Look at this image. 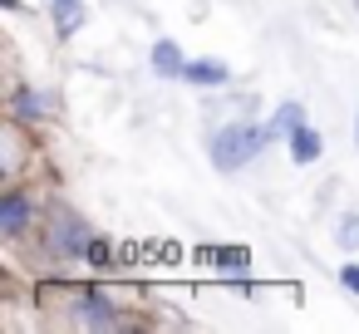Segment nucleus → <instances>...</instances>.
Returning a JSON list of instances; mask_svg holds the SVG:
<instances>
[{"label":"nucleus","mask_w":359,"mask_h":334,"mask_svg":"<svg viewBox=\"0 0 359 334\" xmlns=\"http://www.w3.org/2000/svg\"><path fill=\"white\" fill-rule=\"evenodd\" d=\"M300 123H305V109H300V104H280V109L271 113V123H266V128H271V138H290Z\"/></svg>","instance_id":"7"},{"label":"nucleus","mask_w":359,"mask_h":334,"mask_svg":"<svg viewBox=\"0 0 359 334\" xmlns=\"http://www.w3.org/2000/svg\"><path fill=\"white\" fill-rule=\"evenodd\" d=\"M271 143V128H261V123H226V128H217L212 133V167L217 172H241L246 162H256V153Z\"/></svg>","instance_id":"1"},{"label":"nucleus","mask_w":359,"mask_h":334,"mask_svg":"<svg viewBox=\"0 0 359 334\" xmlns=\"http://www.w3.org/2000/svg\"><path fill=\"white\" fill-rule=\"evenodd\" d=\"M182 79H187V84H226V79H231V69H226L222 60H187Z\"/></svg>","instance_id":"4"},{"label":"nucleus","mask_w":359,"mask_h":334,"mask_svg":"<svg viewBox=\"0 0 359 334\" xmlns=\"http://www.w3.org/2000/svg\"><path fill=\"white\" fill-rule=\"evenodd\" d=\"M50 15H55V30L69 40L79 30V20H84V6H79V0H50Z\"/></svg>","instance_id":"6"},{"label":"nucleus","mask_w":359,"mask_h":334,"mask_svg":"<svg viewBox=\"0 0 359 334\" xmlns=\"http://www.w3.org/2000/svg\"><path fill=\"white\" fill-rule=\"evenodd\" d=\"M0 226H6V236H20L30 226V202L25 192H6L0 197Z\"/></svg>","instance_id":"2"},{"label":"nucleus","mask_w":359,"mask_h":334,"mask_svg":"<svg viewBox=\"0 0 359 334\" xmlns=\"http://www.w3.org/2000/svg\"><path fill=\"white\" fill-rule=\"evenodd\" d=\"M153 69H158L163 79H182L187 60H182V50H177L172 40H158V45H153Z\"/></svg>","instance_id":"3"},{"label":"nucleus","mask_w":359,"mask_h":334,"mask_svg":"<svg viewBox=\"0 0 359 334\" xmlns=\"http://www.w3.org/2000/svg\"><path fill=\"white\" fill-rule=\"evenodd\" d=\"M339 285L359 295V265H339Z\"/></svg>","instance_id":"11"},{"label":"nucleus","mask_w":359,"mask_h":334,"mask_svg":"<svg viewBox=\"0 0 359 334\" xmlns=\"http://www.w3.org/2000/svg\"><path fill=\"white\" fill-rule=\"evenodd\" d=\"M55 251H60V256H79V251H89V226H84V221H65V226L55 231Z\"/></svg>","instance_id":"5"},{"label":"nucleus","mask_w":359,"mask_h":334,"mask_svg":"<svg viewBox=\"0 0 359 334\" xmlns=\"http://www.w3.org/2000/svg\"><path fill=\"white\" fill-rule=\"evenodd\" d=\"M354 143H359V118H354Z\"/></svg>","instance_id":"12"},{"label":"nucleus","mask_w":359,"mask_h":334,"mask_svg":"<svg viewBox=\"0 0 359 334\" xmlns=\"http://www.w3.org/2000/svg\"><path fill=\"white\" fill-rule=\"evenodd\" d=\"M354 11H359V0H354Z\"/></svg>","instance_id":"13"},{"label":"nucleus","mask_w":359,"mask_h":334,"mask_svg":"<svg viewBox=\"0 0 359 334\" xmlns=\"http://www.w3.org/2000/svg\"><path fill=\"white\" fill-rule=\"evenodd\" d=\"M334 241H339L344 251H354V246H359V216H339V231H334Z\"/></svg>","instance_id":"10"},{"label":"nucleus","mask_w":359,"mask_h":334,"mask_svg":"<svg viewBox=\"0 0 359 334\" xmlns=\"http://www.w3.org/2000/svg\"><path fill=\"white\" fill-rule=\"evenodd\" d=\"M290 158H295V162H315V158H320V133L300 123V128L290 133Z\"/></svg>","instance_id":"8"},{"label":"nucleus","mask_w":359,"mask_h":334,"mask_svg":"<svg viewBox=\"0 0 359 334\" xmlns=\"http://www.w3.org/2000/svg\"><path fill=\"white\" fill-rule=\"evenodd\" d=\"M15 109H20L25 118H50V113H55V99H50V94H35V89H20V94H15Z\"/></svg>","instance_id":"9"}]
</instances>
